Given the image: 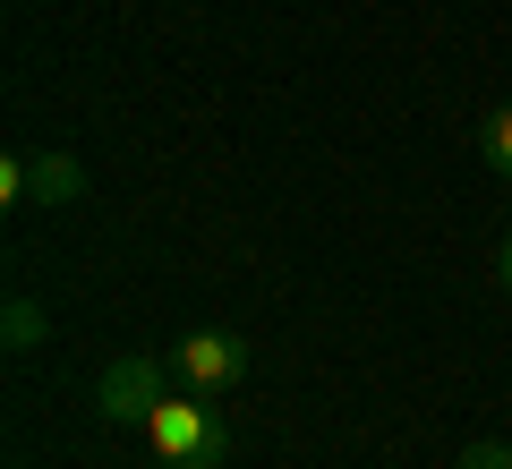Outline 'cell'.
I'll return each instance as SVG.
<instances>
[{"label":"cell","mask_w":512,"mask_h":469,"mask_svg":"<svg viewBox=\"0 0 512 469\" xmlns=\"http://www.w3.org/2000/svg\"><path fill=\"white\" fill-rule=\"evenodd\" d=\"M163 367H171V384H188V393H231V384L256 367V342L231 333V325H197V333H180V342L163 350Z\"/></svg>","instance_id":"obj_2"},{"label":"cell","mask_w":512,"mask_h":469,"mask_svg":"<svg viewBox=\"0 0 512 469\" xmlns=\"http://www.w3.org/2000/svg\"><path fill=\"white\" fill-rule=\"evenodd\" d=\"M146 444L163 469H222L231 461V418L214 410V393H188V384H171L163 410L146 418Z\"/></svg>","instance_id":"obj_1"},{"label":"cell","mask_w":512,"mask_h":469,"mask_svg":"<svg viewBox=\"0 0 512 469\" xmlns=\"http://www.w3.org/2000/svg\"><path fill=\"white\" fill-rule=\"evenodd\" d=\"M43 342H52V316H43V299L18 290V299L0 307V350H9V359H35Z\"/></svg>","instance_id":"obj_5"},{"label":"cell","mask_w":512,"mask_h":469,"mask_svg":"<svg viewBox=\"0 0 512 469\" xmlns=\"http://www.w3.org/2000/svg\"><path fill=\"white\" fill-rule=\"evenodd\" d=\"M77 197H86V163L77 154H60V145L26 154V205H77Z\"/></svg>","instance_id":"obj_4"},{"label":"cell","mask_w":512,"mask_h":469,"mask_svg":"<svg viewBox=\"0 0 512 469\" xmlns=\"http://www.w3.org/2000/svg\"><path fill=\"white\" fill-rule=\"evenodd\" d=\"M0 205H9V214L26 205V154H9V163H0Z\"/></svg>","instance_id":"obj_8"},{"label":"cell","mask_w":512,"mask_h":469,"mask_svg":"<svg viewBox=\"0 0 512 469\" xmlns=\"http://www.w3.org/2000/svg\"><path fill=\"white\" fill-rule=\"evenodd\" d=\"M495 290L512 299V231H504V248H495Z\"/></svg>","instance_id":"obj_9"},{"label":"cell","mask_w":512,"mask_h":469,"mask_svg":"<svg viewBox=\"0 0 512 469\" xmlns=\"http://www.w3.org/2000/svg\"><path fill=\"white\" fill-rule=\"evenodd\" d=\"M163 393H171V367L128 350V359H111L103 384H94V418H103V427H146V418L163 410Z\"/></svg>","instance_id":"obj_3"},{"label":"cell","mask_w":512,"mask_h":469,"mask_svg":"<svg viewBox=\"0 0 512 469\" xmlns=\"http://www.w3.org/2000/svg\"><path fill=\"white\" fill-rule=\"evenodd\" d=\"M453 469H512V444H504V435H487V444H461Z\"/></svg>","instance_id":"obj_7"},{"label":"cell","mask_w":512,"mask_h":469,"mask_svg":"<svg viewBox=\"0 0 512 469\" xmlns=\"http://www.w3.org/2000/svg\"><path fill=\"white\" fill-rule=\"evenodd\" d=\"M478 163H487L495 180H512V103H495L487 120H478Z\"/></svg>","instance_id":"obj_6"}]
</instances>
